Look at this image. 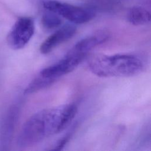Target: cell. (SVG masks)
<instances>
[{
  "mask_svg": "<svg viewBox=\"0 0 151 151\" xmlns=\"http://www.w3.org/2000/svg\"><path fill=\"white\" fill-rule=\"evenodd\" d=\"M77 112L74 103H68L41 110L32 114L24 124L17 138L21 148L32 146L64 130Z\"/></svg>",
  "mask_w": 151,
  "mask_h": 151,
  "instance_id": "obj_1",
  "label": "cell"
},
{
  "mask_svg": "<svg viewBox=\"0 0 151 151\" xmlns=\"http://www.w3.org/2000/svg\"><path fill=\"white\" fill-rule=\"evenodd\" d=\"M90 71L100 77H127L136 76L143 70L142 61L131 54H98L88 61Z\"/></svg>",
  "mask_w": 151,
  "mask_h": 151,
  "instance_id": "obj_2",
  "label": "cell"
},
{
  "mask_svg": "<svg viewBox=\"0 0 151 151\" xmlns=\"http://www.w3.org/2000/svg\"><path fill=\"white\" fill-rule=\"evenodd\" d=\"M42 5L47 11L61 16L73 24H84L95 17V12L90 9L59 1L46 0L43 2Z\"/></svg>",
  "mask_w": 151,
  "mask_h": 151,
  "instance_id": "obj_3",
  "label": "cell"
},
{
  "mask_svg": "<svg viewBox=\"0 0 151 151\" xmlns=\"http://www.w3.org/2000/svg\"><path fill=\"white\" fill-rule=\"evenodd\" d=\"M87 55L72 47L60 60L41 70V76L56 81L60 77L73 71Z\"/></svg>",
  "mask_w": 151,
  "mask_h": 151,
  "instance_id": "obj_4",
  "label": "cell"
},
{
  "mask_svg": "<svg viewBox=\"0 0 151 151\" xmlns=\"http://www.w3.org/2000/svg\"><path fill=\"white\" fill-rule=\"evenodd\" d=\"M34 31L35 24L32 18L27 17L19 18L7 35L8 46L15 50L24 48L31 39Z\"/></svg>",
  "mask_w": 151,
  "mask_h": 151,
  "instance_id": "obj_5",
  "label": "cell"
},
{
  "mask_svg": "<svg viewBox=\"0 0 151 151\" xmlns=\"http://www.w3.org/2000/svg\"><path fill=\"white\" fill-rule=\"evenodd\" d=\"M76 32V27L73 24H65L48 37L41 44L40 51L47 54L61 44L71 38Z\"/></svg>",
  "mask_w": 151,
  "mask_h": 151,
  "instance_id": "obj_6",
  "label": "cell"
},
{
  "mask_svg": "<svg viewBox=\"0 0 151 151\" xmlns=\"http://www.w3.org/2000/svg\"><path fill=\"white\" fill-rule=\"evenodd\" d=\"M18 113V107L13 106L10 109L4 120L1 131V142L5 146L8 145L12 136Z\"/></svg>",
  "mask_w": 151,
  "mask_h": 151,
  "instance_id": "obj_7",
  "label": "cell"
},
{
  "mask_svg": "<svg viewBox=\"0 0 151 151\" xmlns=\"http://www.w3.org/2000/svg\"><path fill=\"white\" fill-rule=\"evenodd\" d=\"M151 15L146 8L141 6L132 7L127 13L129 22L134 25H143L150 22Z\"/></svg>",
  "mask_w": 151,
  "mask_h": 151,
  "instance_id": "obj_8",
  "label": "cell"
},
{
  "mask_svg": "<svg viewBox=\"0 0 151 151\" xmlns=\"http://www.w3.org/2000/svg\"><path fill=\"white\" fill-rule=\"evenodd\" d=\"M55 81L44 77L40 74L36 77L34 80L30 82V83L27 86V87L24 90L25 94H31L35 93L53 84Z\"/></svg>",
  "mask_w": 151,
  "mask_h": 151,
  "instance_id": "obj_9",
  "label": "cell"
},
{
  "mask_svg": "<svg viewBox=\"0 0 151 151\" xmlns=\"http://www.w3.org/2000/svg\"><path fill=\"white\" fill-rule=\"evenodd\" d=\"M62 21L58 15L52 12L48 11L42 16L41 23L47 29H52L58 27Z\"/></svg>",
  "mask_w": 151,
  "mask_h": 151,
  "instance_id": "obj_10",
  "label": "cell"
},
{
  "mask_svg": "<svg viewBox=\"0 0 151 151\" xmlns=\"http://www.w3.org/2000/svg\"><path fill=\"white\" fill-rule=\"evenodd\" d=\"M70 137H71V136L70 134L65 135V136H64L63 137L60 139L56 143V144L54 145V147L51 149L50 150H61L64 147L65 144L68 142Z\"/></svg>",
  "mask_w": 151,
  "mask_h": 151,
  "instance_id": "obj_11",
  "label": "cell"
}]
</instances>
